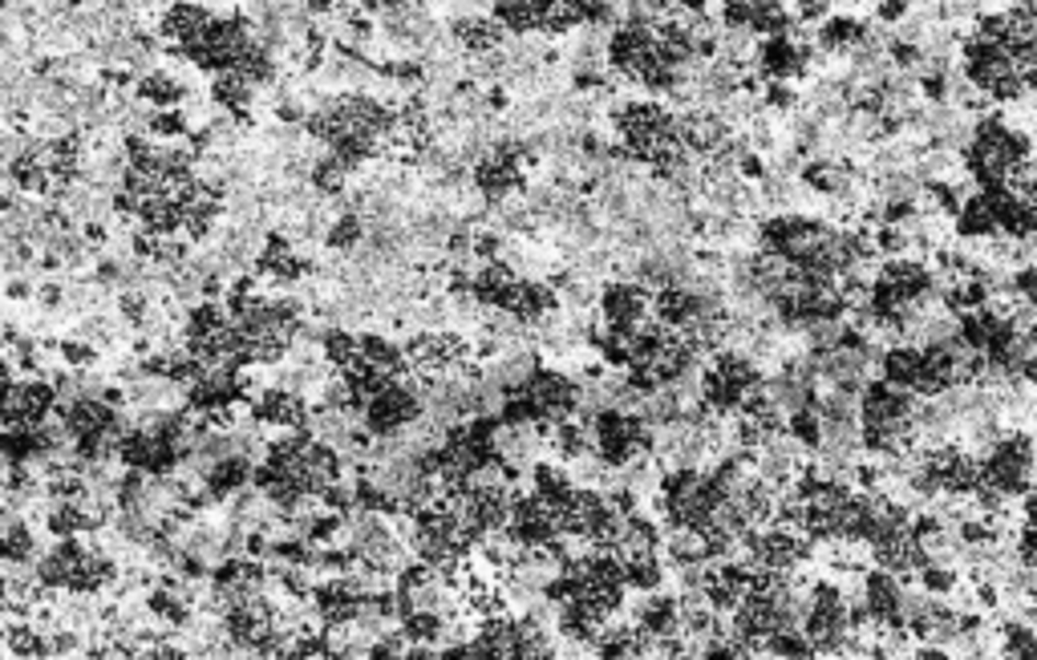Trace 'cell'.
Here are the masks:
<instances>
[{"instance_id":"1","label":"cell","mask_w":1037,"mask_h":660,"mask_svg":"<svg viewBox=\"0 0 1037 660\" xmlns=\"http://www.w3.org/2000/svg\"><path fill=\"white\" fill-rule=\"evenodd\" d=\"M965 78L989 102H1022L1037 93V9L984 16L965 41Z\"/></svg>"}]
</instances>
